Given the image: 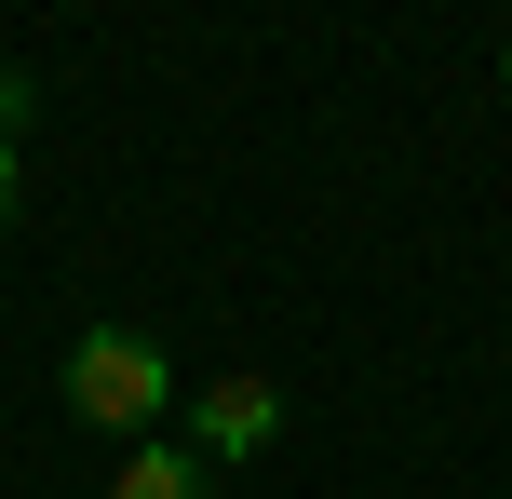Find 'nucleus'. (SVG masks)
<instances>
[{
  "mask_svg": "<svg viewBox=\"0 0 512 499\" xmlns=\"http://www.w3.org/2000/svg\"><path fill=\"white\" fill-rule=\"evenodd\" d=\"M270 432H283V392H270V378H216V392L189 405V459H203V473H216V459H256Z\"/></svg>",
  "mask_w": 512,
  "mask_h": 499,
  "instance_id": "2",
  "label": "nucleus"
},
{
  "mask_svg": "<svg viewBox=\"0 0 512 499\" xmlns=\"http://www.w3.org/2000/svg\"><path fill=\"white\" fill-rule=\"evenodd\" d=\"M108 499H216V473H203L189 446H135V459H122V486H108Z\"/></svg>",
  "mask_w": 512,
  "mask_h": 499,
  "instance_id": "3",
  "label": "nucleus"
},
{
  "mask_svg": "<svg viewBox=\"0 0 512 499\" xmlns=\"http://www.w3.org/2000/svg\"><path fill=\"white\" fill-rule=\"evenodd\" d=\"M68 419L81 432H162V405H176V365H162V338L149 324H81V351H68Z\"/></svg>",
  "mask_w": 512,
  "mask_h": 499,
  "instance_id": "1",
  "label": "nucleus"
},
{
  "mask_svg": "<svg viewBox=\"0 0 512 499\" xmlns=\"http://www.w3.org/2000/svg\"><path fill=\"white\" fill-rule=\"evenodd\" d=\"M499 81H512V54H499Z\"/></svg>",
  "mask_w": 512,
  "mask_h": 499,
  "instance_id": "5",
  "label": "nucleus"
},
{
  "mask_svg": "<svg viewBox=\"0 0 512 499\" xmlns=\"http://www.w3.org/2000/svg\"><path fill=\"white\" fill-rule=\"evenodd\" d=\"M0 216H14V135H0Z\"/></svg>",
  "mask_w": 512,
  "mask_h": 499,
  "instance_id": "4",
  "label": "nucleus"
}]
</instances>
